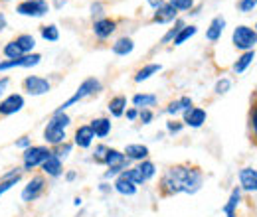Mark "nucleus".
<instances>
[{
	"mask_svg": "<svg viewBox=\"0 0 257 217\" xmlns=\"http://www.w3.org/2000/svg\"><path fill=\"white\" fill-rule=\"evenodd\" d=\"M229 89H231V79H229V77H220V79L216 81V85H214V93L216 95L229 93Z\"/></svg>",
	"mask_w": 257,
	"mask_h": 217,
	"instance_id": "obj_37",
	"label": "nucleus"
},
{
	"mask_svg": "<svg viewBox=\"0 0 257 217\" xmlns=\"http://www.w3.org/2000/svg\"><path fill=\"white\" fill-rule=\"evenodd\" d=\"M184 26H186V20H184V18H178V20H174V22H172V28H168V30H166V34H164V36L161 38L162 46H166V44H172V40L178 36V32L182 30Z\"/></svg>",
	"mask_w": 257,
	"mask_h": 217,
	"instance_id": "obj_32",
	"label": "nucleus"
},
{
	"mask_svg": "<svg viewBox=\"0 0 257 217\" xmlns=\"http://www.w3.org/2000/svg\"><path fill=\"white\" fill-rule=\"evenodd\" d=\"M208 121V113L206 109L202 107H192L190 111L182 113V123L184 126H190V128H202Z\"/></svg>",
	"mask_w": 257,
	"mask_h": 217,
	"instance_id": "obj_16",
	"label": "nucleus"
},
{
	"mask_svg": "<svg viewBox=\"0 0 257 217\" xmlns=\"http://www.w3.org/2000/svg\"><path fill=\"white\" fill-rule=\"evenodd\" d=\"M6 28H8V18H6L4 12H0V32L6 30Z\"/></svg>",
	"mask_w": 257,
	"mask_h": 217,
	"instance_id": "obj_51",
	"label": "nucleus"
},
{
	"mask_svg": "<svg viewBox=\"0 0 257 217\" xmlns=\"http://www.w3.org/2000/svg\"><path fill=\"white\" fill-rule=\"evenodd\" d=\"M22 89L30 97H42V95H48L52 91V81L42 75H28L22 81Z\"/></svg>",
	"mask_w": 257,
	"mask_h": 217,
	"instance_id": "obj_9",
	"label": "nucleus"
},
{
	"mask_svg": "<svg viewBox=\"0 0 257 217\" xmlns=\"http://www.w3.org/2000/svg\"><path fill=\"white\" fill-rule=\"evenodd\" d=\"M52 154V148L46 146V144H32L30 148L22 150V172H34L38 170L46 160L48 156Z\"/></svg>",
	"mask_w": 257,
	"mask_h": 217,
	"instance_id": "obj_5",
	"label": "nucleus"
},
{
	"mask_svg": "<svg viewBox=\"0 0 257 217\" xmlns=\"http://www.w3.org/2000/svg\"><path fill=\"white\" fill-rule=\"evenodd\" d=\"M135 166H137V170L141 172V176L145 178L147 184H149L151 180H155V176H157V172H159L153 160H143V162H139V164H135Z\"/></svg>",
	"mask_w": 257,
	"mask_h": 217,
	"instance_id": "obj_30",
	"label": "nucleus"
},
{
	"mask_svg": "<svg viewBox=\"0 0 257 217\" xmlns=\"http://www.w3.org/2000/svg\"><path fill=\"white\" fill-rule=\"evenodd\" d=\"M231 44L235 50H239L241 54L243 52H249V50H255L257 46V32L251 26H245V24H239L235 26L231 32Z\"/></svg>",
	"mask_w": 257,
	"mask_h": 217,
	"instance_id": "obj_6",
	"label": "nucleus"
},
{
	"mask_svg": "<svg viewBox=\"0 0 257 217\" xmlns=\"http://www.w3.org/2000/svg\"><path fill=\"white\" fill-rule=\"evenodd\" d=\"M91 130H93V134H95V138H107L109 134H111V130H113V123H111V119H107V117H97L93 119L91 123Z\"/></svg>",
	"mask_w": 257,
	"mask_h": 217,
	"instance_id": "obj_26",
	"label": "nucleus"
},
{
	"mask_svg": "<svg viewBox=\"0 0 257 217\" xmlns=\"http://www.w3.org/2000/svg\"><path fill=\"white\" fill-rule=\"evenodd\" d=\"M249 128H251V136L257 142V103L251 105V111H249Z\"/></svg>",
	"mask_w": 257,
	"mask_h": 217,
	"instance_id": "obj_42",
	"label": "nucleus"
},
{
	"mask_svg": "<svg viewBox=\"0 0 257 217\" xmlns=\"http://www.w3.org/2000/svg\"><path fill=\"white\" fill-rule=\"evenodd\" d=\"M125 117H127V121H131V123L139 121V109L137 107H128L127 111H125Z\"/></svg>",
	"mask_w": 257,
	"mask_h": 217,
	"instance_id": "obj_46",
	"label": "nucleus"
},
{
	"mask_svg": "<svg viewBox=\"0 0 257 217\" xmlns=\"http://www.w3.org/2000/svg\"><path fill=\"white\" fill-rule=\"evenodd\" d=\"M147 4L153 8V10H157L159 6H162V4H166V0H147Z\"/></svg>",
	"mask_w": 257,
	"mask_h": 217,
	"instance_id": "obj_49",
	"label": "nucleus"
},
{
	"mask_svg": "<svg viewBox=\"0 0 257 217\" xmlns=\"http://www.w3.org/2000/svg\"><path fill=\"white\" fill-rule=\"evenodd\" d=\"M198 34V26H194V24H186L182 30L178 32V36L172 40V44L174 46H182V44H186L190 38H194Z\"/></svg>",
	"mask_w": 257,
	"mask_h": 217,
	"instance_id": "obj_33",
	"label": "nucleus"
},
{
	"mask_svg": "<svg viewBox=\"0 0 257 217\" xmlns=\"http://www.w3.org/2000/svg\"><path fill=\"white\" fill-rule=\"evenodd\" d=\"M125 156H127L131 162H135V164H139V162H143V160H149V156H151V150H149V146L147 144H143V142H131L125 146Z\"/></svg>",
	"mask_w": 257,
	"mask_h": 217,
	"instance_id": "obj_20",
	"label": "nucleus"
},
{
	"mask_svg": "<svg viewBox=\"0 0 257 217\" xmlns=\"http://www.w3.org/2000/svg\"><path fill=\"white\" fill-rule=\"evenodd\" d=\"M75 180H77V172L75 170L65 172V182H75Z\"/></svg>",
	"mask_w": 257,
	"mask_h": 217,
	"instance_id": "obj_50",
	"label": "nucleus"
},
{
	"mask_svg": "<svg viewBox=\"0 0 257 217\" xmlns=\"http://www.w3.org/2000/svg\"><path fill=\"white\" fill-rule=\"evenodd\" d=\"M91 32H93V36H95L99 42H107V40H111V36L117 32V20L107 18V16H103V18H99V20H93Z\"/></svg>",
	"mask_w": 257,
	"mask_h": 217,
	"instance_id": "obj_12",
	"label": "nucleus"
},
{
	"mask_svg": "<svg viewBox=\"0 0 257 217\" xmlns=\"http://www.w3.org/2000/svg\"><path fill=\"white\" fill-rule=\"evenodd\" d=\"M14 146H16V148H20V150H26V148H30V146H32V138H30L28 134H24V136H20V138L14 142Z\"/></svg>",
	"mask_w": 257,
	"mask_h": 217,
	"instance_id": "obj_45",
	"label": "nucleus"
},
{
	"mask_svg": "<svg viewBox=\"0 0 257 217\" xmlns=\"http://www.w3.org/2000/svg\"><path fill=\"white\" fill-rule=\"evenodd\" d=\"M69 124H71V117L67 113H54L44 126V132H42L44 144L50 146V148H56V146L64 144L67 140V126Z\"/></svg>",
	"mask_w": 257,
	"mask_h": 217,
	"instance_id": "obj_2",
	"label": "nucleus"
},
{
	"mask_svg": "<svg viewBox=\"0 0 257 217\" xmlns=\"http://www.w3.org/2000/svg\"><path fill=\"white\" fill-rule=\"evenodd\" d=\"M8 87H10V77H0V101H2V97L6 95Z\"/></svg>",
	"mask_w": 257,
	"mask_h": 217,
	"instance_id": "obj_47",
	"label": "nucleus"
},
{
	"mask_svg": "<svg viewBox=\"0 0 257 217\" xmlns=\"http://www.w3.org/2000/svg\"><path fill=\"white\" fill-rule=\"evenodd\" d=\"M89 12H91V18L93 20H99V18H103L105 16V4L103 2H91V6H89Z\"/></svg>",
	"mask_w": 257,
	"mask_h": 217,
	"instance_id": "obj_41",
	"label": "nucleus"
},
{
	"mask_svg": "<svg viewBox=\"0 0 257 217\" xmlns=\"http://www.w3.org/2000/svg\"><path fill=\"white\" fill-rule=\"evenodd\" d=\"M159 71H162V65L161 63H147V65H143L137 73H135V77H133V81L135 83H143V81H149L153 75H157Z\"/></svg>",
	"mask_w": 257,
	"mask_h": 217,
	"instance_id": "obj_28",
	"label": "nucleus"
},
{
	"mask_svg": "<svg viewBox=\"0 0 257 217\" xmlns=\"http://www.w3.org/2000/svg\"><path fill=\"white\" fill-rule=\"evenodd\" d=\"M26 107V99L22 93H8L0 101V117H12Z\"/></svg>",
	"mask_w": 257,
	"mask_h": 217,
	"instance_id": "obj_10",
	"label": "nucleus"
},
{
	"mask_svg": "<svg viewBox=\"0 0 257 217\" xmlns=\"http://www.w3.org/2000/svg\"><path fill=\"white\" fill-rule=\"evenodd\" d=\"M109 152V146L107 144H103V142H99L95 144V148H93V152H91V160L95 162V164H105V156Z\"/></svg>",
	"mask_w": 257,
	"mask_h": 217,
	"instance_id": "obj_35",
	"label": "nucleus"
},
{
	"mask_svg": "<svg viewBox=\"0 0 257 217\" xmlns=\"http://www.w3.org/2000/svg\"><path fill=\"white\" fill-rule=\"evenodd\" d=\"M253 2H255V4H257V0H253Z\"/></svg>",
	"mask_w": 257,
	"mask_h": 217,
	"instance_id": "obj_55",
	"label": "nucleus"
},
{
	"mask_svg": "<svg viewBox=\"0 0 257 217\" xmlns=\"http://www.w3.org/2000/svg\"><path fill=\"white\" fill-rule=\"evenodd\" d=\"M128 99L125 95H115V97H111L109 99V103H107V111H109V115L113 117V119H121V117H125V111H127Z\"/></svg>",
	"mask_w": 257,
	"mask_h": 217,
	"instance_id": "obj_23",
	"label": "nucleus"
},
{
	"mask_svg": "<svg viewBox=\"0 0 257 217\" xmlns=\"http://www.w3.org/2000/svg\"><path fill=\"white\" fill-rule=\"evenodd\" d=\"M73 205H75V207H81V205H83V197H75V199H73Z\"/></svg>",
	"mask_w": 257,
	"mask_h": 217,
	"instance_id": "obj_52",
	"label": "nucleus"
},
{
	"mask_svg": "<svg viewBox=\"0 0 257 217\" xmlns=\"http://www.w3.org/2000/svg\"><path fill=\"white\" fill-rule=\"evenodd\" d=\"M257 54L255 50H249V52H243V54H239V58L233 62L231 65V71L235 73V75H241V73H245L247 69H249V65L255 62Z\"/></svg>",
	"mask_w": 257,
	"mask_h": 217,
	"instance_id": "obj_25",
	"label": "nucleus"
},
{
	"mask_svg": "<svg viewBox=\"0 0 257 217\" xmlns=\"http://www.w3.org/2000/svg\"><path fill=\"white\" fill-rule=\"evenodd\" d=\"M174 20H178V10L172 8L168 2L159 6L153 14V24H159V26H164V24H172Z\"/></svg>",
	"mask_w": 257,
	"mask_h": 217,
	"instance_id": "obj_18",
	"label": "nucleus"
},
{
	"mask_svg": "<svg viewBox=\"0 0 257 217\" xmlns=\"http://www.w3.org/2000/svg\"><path fill=\"white\" fill-rule=\"evenodd\" d=\"M178 101H180V109H182V113L190 111V109L194 107V101L190 95H182V97H178Z\"/></svg>",
	"mask_w": 257,
	"mask_h": 217,
	"instance_id": "obj_44",
	"label": "nucleus"
},
{
	"mask_svg": "<svg viewBox=\"0 0 257 217\" xmlns=\"http://www.w3.org/2000/svg\"><path fill=\"white\" fill-rule=\"evenodd\" d=\"M241 197H243V191L239 189V186H235L229 191V197H227L225 205L222 207L225 217H237V207L241 205Z\"/></svg>",
	"mask_w": 257,
	"mask_h": 217,
	"instance_id": "obj_21",
	"label": "nucleus"
},
{
	"mask_svg": "<svg viewBox=\"0 0 257 217\" xmlns=\"http://www.w3.org/2000/svg\"><path fill=\"white\" fill-rule=\"evenodd\" d=\"M40 170L46 178H52V180L62 178L64 176V160L58 154H54V150H52V154L48 156V160L40 166Z\"/></svg>",
	"mask_w": 257,
	"mask_h": 217,
	"instance_id": "obj_14",
	"label": "nucleus"
},
{
	"mask_svg": "<svg viewBox=\"0 0 257 217\" xmlns=\"http://www.w3.org/2000/svg\"><path fill=\"white\" fill-rule=\"evenodd\" d=\"M164 115H168L170 119H176L178 115H182V109H180V101L178 99H172L166 107H164Z\"/></svg>",
	"mask_w": 257,
	"mask_h": 217,
	"instance_id": "obj_36",
	"label": "nucleus"
},
{
	"mask_svg": "<svg viewBox=\"0 0 257 217\" xmlns=\"http://www.w3.org/2000/svg\"><path fill=\"white\" fill-rule=\"evenodd\" d=\"M14 42H16V46L20 48V52L24 56L26 54H32L34 50H36V38H34L32 34H18L14 38Z\"/></svg>",
	"mask_w": 257,
	"mask_h": 217,
	"instance_id": "obj_29",
	"label": "nucleus"
},
{
	"mask_svg": "<svg viewBox=\"0 0 257 217\" xmlns=\"http://www.w3.org/2000/svg\"><path fill=\"white\" fill-rule=\"evenodd\" d=\"M42 62V54H26V56H22V58H18V60H2L0 62V73H4V71H10V69H16V67H24V69H30V67H36V65H40Z\"/></svg>",
	"mask_w": 257,
	"mask_h": 217,
	"instance_id": "obj_11",
	"label": "nucleus"
},
{
	"mask_svg": "<svg viewBox=\"0 0 257 217\" xmlns=\"http://www.w3.org/2000/svg\"><path fill=\"white\" fill-rule=\"evenodd\" d=\"M225 18L224 16H214L212 20H210V24H208V28H206V40L210 42V44H216V42H220L222 40V34L225 30Z\"/></svg>",
	"mask_w": 257,
	"mask_h": 217,
	"instance_id": "obj_19",
	"label": "nucleus"
},
{
	"mask_svg": "<svg viewBox=\"0 0 257 217\" xmlns=\"http://www.w3.org/2000/svg\"><path fill=\"white\" fill-rule=\"evenodd\" d=\"M111 52H113L115 56H119V58H127V56H131V54L135 52V40L128 38V36L117 38V40L113 42V46H111Z\"/></svg>",
	"mask_w": 257,
	"mask_h": 217,
	"instance_id": "obj_24",
	"label": "nucleus"
},
{
	"mask_svg": "<svg viewBox=\"0 0 257 217\" xmlns=\"http://www.w3.org/2000/svg\"><path fill=\"white\" fill-rule=\"evenodd\" d=\"M46 187H48L46 176L44 174H32V178L26 182V186L22 187V191H20V199L24 203H34L44 195Z\"/></svg>",
	"mask_w": 257,
	"mask_h": 217,
	"instance_id": "obj_7",
	"label": "nucleus"
},
{
	"mask_svg": "<svg viewBox=\"0 0 257 217\" xmlns=\"http://www.w3.org/2000/svg\"><path fill=\"white\" fill-rule=\"evenodd\" d=\"M139 121L145 124H151L155 121V111L153 109H139Z\"/></svg>",
	"mask_w": 257,
	"mask_h": 217,
	"instance_id": "obj_43",
	"label": "nucleus"
},
{
	"mask_svg": "<svg viewBox=\"0 0 257 217\" xmlns=\"http://www.w3.org/2000/svg\"><path fill=\"white\" fill-rule=\"evenodd\" d=\"M2 2H12V0H2Z\"/></svg>",
	"mask_w": 257,
	"mask_h": 217,
	"instance_id": "obj_54",
	"label": "nucleus"
},
{
	"mask_svg": "<svg viewBox=\"0 0 257 217\" xmlns=\"http://www.w3.org/2000/svg\"><path fill=\"white\" fill-rule=\"evenodd\" d=\"M50 10V0H22L20 4H16V14L24 18H44Z\"/></svg>",
	"mask_w": 257,
	"mask_h": 217,
	"instance_id": "obj_8",
	"label": "nucleus"
},
{
	"mask_svg": "<svg viewBox=\"0 0 257 217\" xmlns=\"http://www.w3.org/2000/svg\"><path fill=\"white\" fill-rule=\"evenodd\" d=\"M166 2L178 12H190L194 8V0H166Z\"/></svg>",
	"mask_w": 257,
	"mask_h": 217,
	"instance_id": "obj_38",
	"label": "nucleus"
},
{
	"mask_svg": "<svg viewBox=\"0 0 257 217\" xmlns=\"http://www.w3.org/2000/svg\"><path fill=\"white\" fill-rule=\"evenodd\" d=\"M40 38L48 44H56L60 40V28L56 24H46V26H40Z\"/></svg>",
	"mask_w": 257,
	"mask_h": 217,
	"instance_id": "obj_31",
	"label": "nucleus"
},
{
	"mask_svg": "<svg viewBox=\"0 0 257 217\" xmlns=\"http://www.w3.org/2000/svg\"><path fill=\"white\" fill-rule=\"evenodd\" d=\"M113 191H117L119 195L123 197H133L137 191H139V186L133 184L128 178H125L123 174H119L115 180H113Z\"/></svg>",
	"mask_w": 257,
	"mask_h": 217,
	"instance_id": "obj_22",
	"label": "nucleus"
},
{
	"mask_svg": "<svg viewBox=\"0 0 257 217\" xmlns=\"http://www.w3.org/2000/svg\"><path fill=\"white\" fill-rule=\"evenodd\" d=\"M253 30H255V32H257V22H255V26H253Z\"/></svg>",
	"mask_w": 257,
	"mask_h": 217,
	"instance_id": "obj_53",
	"label": "nucleus"
},
{
	"mask_svg": "<svg viewBox=\"0 0 257 217\" xmlns=\"http://www.w3.org/2000/svg\"><path fill=\"white\" fill-rule=\"evenodd\" d=\"M2 56H4L6 60H18V58H22L24 54L20 52V48L16 46V42L10 40V42H6V44L2 46Z\"/></svg>",
	"mask_w": 257,
	"mask_h": 217,
	"instance_id": "obj_34",
	"label": "nucleus"
},
{
	"mask_svg": "<svg viewBox=\"0 0 257 217\" xmlns=\"http://www.w3.org/2000/svg\"><path fill=\"white\" fill-rule=\"evenodd\" d=\"M71 142H73V146H77L81 150H89L93 146V142H95V134H93L91 126L89 124H79L73 130V140Z\"/></svg>",
	"mask_w": 257,
	"mask_h": 217,
	"instance_id": "obj_13",
	"label": "nucleus"
},
{
	"mask_svg": "<svg viewBox=\"0 0 257 217\" xmlns=\"http://www.w3.org/2000/svg\"><path fill=\"white\" fill-rule=\"evenodd\" d=\"M52 150H54V154H58L62 160H67L69 154H71V150H73V142L65 140L64 144H60V146H56V148H52Z\"/></svg>",
	"mask_w": 257,
	"mask_h": 217,
	"instance_id": "obj_39",
	"label": "nucleus"
},
{
	"mask_svg": "<svg viewBox=\"0 0 257 217\" xmlns=\"http://www.w3.org/2000/svg\"><path fill=\"white\" fill-rule=\"evenodd\" d=\"M237 180H239V189L241 191H247V193H257V170L251 166H245L239 170L237 174Z\"/></svg>",
	"mask_w": 257,
	"mask_h": 217,
	"instance_id": "obj_15",
	"label": "nucleus"
},
{
	"mask_svg": "<svg viewBox=\"0 0 257 217\" xmlns=\"http://www.w3.org/2000/svg\"><path fill=\"white\" fill-rule=\"evenodd\" d=\"M131 103L137 109H153V107H157L159 97L155 93H135L131 97Z\"/></svg>",
	"mask_w": 257,
	"mask_h": 217,
	"instance_id": "obj_27",
	"label": "nucleus"
},
{
	"mask_svg": "<svg viewBox=\"0 0 257 217\" xmlns=\"http://www.w3.org/2000/svg\"><path fill=\"white\" fill-rule=\"evenodd\" d=\"M22 176H24L22 168H10L8 172H4V174L0 176V197H2L6 191H10L16 184H20V182H22Z\"/></svg>",
	"mask_w": 257,
	"mask_h": 217,
	"instance_id": "obj_17",
	"label": "nucleus"
},
{
	"mask_svg": "<svg viewBox=\"0 0 257 217\" xmlns=\"http://www.w3.org/2000/svg\"><path fill=\"white\" fill-rule=\"evenodd\" d=\"M101 89H103V83L97 77H87V79H83L79 83V87L75 89V93L71 95L67 101H64L54 113H65L69 107H73V105H77V103H81V101H85V99H89L93 95L101 93Z\"/></svg>",
	"mask_w": 257,
	"mask_h": 217,
	"instance_id": "obj_3",
	"label": "nucleus"
},
{
	"mask_svg": "<svg viewBox=\"0 0 257 217\" xmlns=\"http://www.w3.org/2000/svg\"><path fill=\"white\" fill-rule=\"evenodd\" d=\"M204 172L194 166V164H174L168 166L161 176L159 191L162 197H172V195H194L204 186Z\"/></svg>",
	"mask_w": 257,
	"mask_h": 217,
	"instance_id": "obj_1",
	"label": "nucleus"
},
{
	"mask_svg": "<svg viewBox=\"0 0 257 217\" xmlns=\"http://www.w3.org/2000/svg\"><path fill=\"white\" fill-rule=\"evenodd\" d=\"M97 189H99V193H103V195H109L111 191H113V184H109V182H101L99 186H97Z\"/></svg>",
	"mask_w": 257,
	"mask_h": 217,
	"instance_id": "obj_48",
	"label": "nucleus"
},
{
	"mask_svg": "<svg viewBox=\"0 0 257 217\" xmlns=\"http://www.w3.org/2000/svg\"><path fill=\"white\" fill-rule=\"evenodd\" d=\"M182 130H184V123H182V121H178V119H170V121L166 123V132H168V134H172V136L180 134Z\"/></svg>",
	"mask_w": 257,
	"mask_h": 217,
	"instance_id": "obj_40",
	"label": "nucleus"
},
{
	"mask_svg": "<svg viewBox=\"0 0 257 217\" xmlns=\"http://www.w3.org/2000/svg\"><path fill=\"white\" fill-rule=\"evenodd\" d=\"M131 164H133V162L125 156L123 150L109 148V152L105 156V164H103V166H107V170H105V174H103V180H105V182L115 180L123 170L131 168Z\"/></svg>",
	"mask_w": 257,
	"mask_h": 217,
	"instance_id": "obj_4",
	"label": "nucleus"
}]
</instances>
